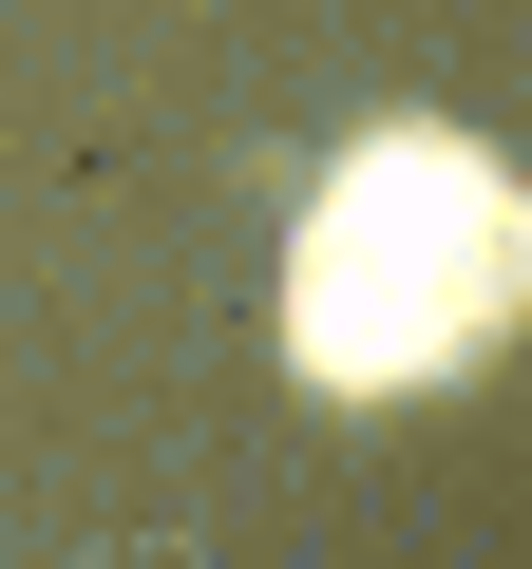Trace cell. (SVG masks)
<instances>
[{
  "label": "cell",
  "mask_w": 532,
  "mask_h": 569,
  "mask_svg": "<svg viewBox=\"0 0 532 569\" xmlns=\"http://www.w3.org/2000/svg\"><path fill=\"white\" fill-rule=\"evenodd\" d=\"M96 569H209V550H190V531H115Z\"/></svg>",
  "instance_id": "1"
}]
</instances>
